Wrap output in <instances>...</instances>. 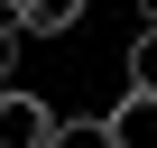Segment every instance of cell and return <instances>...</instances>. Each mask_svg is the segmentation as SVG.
<instances>
[{"instance_id":"obj_1","label":"cell","mask_w":157,"mask_h":148,"mask_svg":"<svg viewBox=\"0 0 157 148\" xmlns=\"http://www.w3.org/2000/svg\"><path fill=\"white\" fill-rule=\"evenodd\" d=\"M0 148H56V111L28 84H0Z\"/></svg>"},{"instance_id":"obj_2","label":"cell","mask_w":157,"mask_h":148,"mask_svg":"<svg viewBox=\"0 0 157 148\" xmlns=\"http://www.w3.org/2000/svg\"><path fill=\"white\" fill-rule=\"evenodd\" d=\"M111 139H120V148H157V93L129 84V93L111 102Z\"/></svg>"},{"instance_id":"obj_3","label":"cell","mask_w":157,"mask_h":148,"mask_svg":"<svg viewBox=\"0 0 157 148\" xmlns=\"http://www.w3.org/2000/svg\"><path fill=\"white\" fill-rule=\"evenodd\" d=\"M56 148H120V139H111V111H93V120H56Z\"/></svg>"},{"instance_id":"obj_4","label":"cell","mask_w":157,"mask_h":148,"mask_svg":"<svg viewBox=\"0 0 157 148\" xmlns=\"http://www.w3.org/2000/svg\"><path fill=\"white\" fill-rule=\"evenodd\" d=\"M129 84H139V93H157V28H139V37H129Z\"/></svg>"},{"instance_id":"obj_5","label":"cell","mask_w":157,"mask_h":148,"mask_svg":"<svg viewBox=\"0 0 157 148\" xmlns=\"http://www.w3.org/2000/svg\"><path fill=\"white\" fill-rule=\"evenodd\" d=\"M19 46H28V37H19V19L0 10V84H19Z\"/></svg>"},{"instance_id":"obj_6","label":"cell","mask_w":157,"mask_h":148,"mask_svg":"<svg viewBox=\"0 0 157 148\" xmlns=\"http://www.w3.org/2000/svg\"><path fill=\"white\" fill-rule=\"evenodd\" d=\"M139 19H148V28H157V0H139Z\"/></svg>"}]
</instances>
